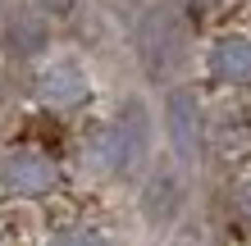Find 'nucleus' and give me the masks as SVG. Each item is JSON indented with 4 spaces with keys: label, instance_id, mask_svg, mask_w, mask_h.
Returning <instances> with one entry per match:
<instances>
[{
    "label": "nucleus",
    "instance_id": "nucleus-13",
    "mask_svg": "<svg viewBox=\"0 0 251 246\" xmlns=\"http://www.w3.org/2000/svg\"><path fill=\"white\" fill-rule=\"evenodd\" d=\"M178 246H187V242H178Z\"/></svg>",
    "mask_w": 251,
    "mask_h": 246
},
{
    "label": "nucleus",
    "instance_id": "nucleus-3",
    "mask_svg": "<svg viewBox=\"0 0 251 246\" xmlns=\"http://www.w3.org/2000/svg\"><path fill=\"white\" fill-rule=\"evenodd\" d=\"M165 128H169L174 155H178L183 164H192L201 155V146H205V119H201L197 91H187V87L169 91V100H165Z\"/></svg>",
    "mask_w": 251,
    "mask_h": 246
},
{
    "label": "nucleus",
    "instance_id": "nucleus-6",
    "mask_svg": "<svg viewBox=\"0 0 251 246\" xmlns=\"http://www.w3.org/2000/svg\"><path fill=\"white\" fill-rule=\"evenodd\" d=\"M114 133H119V146H124V173H132L146 160V146H151V119H146L142 100H128V105L119 110Z\"/></svg>",
    "mask_w": 251,
    "mask_h": 246
},
{
    "label": "nucleus",
    "instance_id": "nucleus-1",
    "mask_svg": "<svg viewBox=\"0 0 251 246\" xmlns=\"http://www.w3.org/2000/svg\"><path fill=\"white\" fill-rule=\"evenodd\" d=\"M137 55L151 78H169L183 64V23L169 9H151L137 27Z\"/></svg>",
    "mask_w": 251,
    "mask_h": 246
},
{
    "label": "nucleus",
    "instance_id": "nucleus-4",
    "mask_svg": "<svg viewBox=\"0 0 251 246\" xmlns=\"http://www.w3.org/2000/svg\"><path fill=\"white\" fill-rule=\"evenodd\" d=\"M55 182H60V169L41 151L23 146V151H9L5 160H0V187L14 192V196H46Z\"/></svg>",
    "mask_w": 251,
    "mask_h": 246
},
{
    "label": "nucleus",
    "instance_id": "nucleus-5",
    "mask_svg": "<svg viewBox=\"0 0 251 246\" xmlns=\"http://www.w3.org/2000/svg\"><path fill=\"white\" fill-rule=\"evenodd\" d=\"M205 68L224 87H251V37L247 32L219 37L210 46V55H205Z\"/></svg>",
    "mask_w": 251,
    "mask_h": 246
},
{
    "label": "nucleus",
    "instance_id": "nucleus-11",
    "mask_svg": "<svg viewBox=\"0 0 251 246\" xmlns=\"http://www.w3.org/2000/svg\"><path fill=\"white\" fill-rule=\"evenodd\" d=\"M183 5H187V14H197V19H201V14H210L219 0H183Z\"/></svg>",
    "mask_w": 251,
    "mask_h": 246
},
{
    "label": "nucleus",
    "instance_id": "nucleus-12",
    "mask_svg": "<svg viewBox=\"0 0 251 246\" xmlns=\"http://www.w3.org/2000/svg\"><path fill=\"white\" fill-rule=\"evenodd\" d=\"M41 9H50V14H69V9H73V0H41Z\"/></svg>",
    "mask_w": 251,
    "mask_h": 246
},
{
    "label": "nucleus",
    "instance_id": "nucleus-7",
    "mask_svg": "<svg viewBox=\"0 0 251 246\" xmlns=\"http://www.w3.org/2000/svg\"><path fill=\"white\" fill-rule=\"evenodd\" d=\"M183 205V182H178V173H169V169H155L151 178H146L142 187V214L151 224H169L174 214H178Z\"/></svg>",
    "mask_w": 251,
    "mask_h": 246
},
{
    "label": "nucleus",
    "instance_id": "nucleus-8",
    "mask_svg": "<svg viewBox=\"0 0 251 246\" xmlns=\"http://www.w3.org/2000/svg\"><path fill=\"white\" fill-rule=\"evenodd\" d=\"M82 164L96 173V178H110V173H124V146H119V133L110 128H100V133H92V141H87L82 151Z\"/></svg>",
    "mask_w": 251,
    "mask_h": 246
},
{
    "label": "nucleus",
    "instance_id": "nucleus-2",
    "mask_svg": "<svg viewBox=\"0 0 251 246\" xmlns=\"http://www.w3.org/2000/svg\"><path fill=\"white\" fill-rule=\"evenodd\" d=\"M32 96L41 105H50V110H78V105H87V96H92V82H87L78 60H50V64L37 68Z\"/></svg>",
    "mask_w": 251,
    "mask_h": 246
},
{
    "label": "nucleus",
    "instance_id": "nucleus-9",
    "mask_svg": "<svg viewBox=\"0 0 251 246\" xmlns=\"http://www.w3.org/2000/svg\"><path fill=\"white\" fill-rule=\"evenodd\" d=\"M5 32H9V50L23 55V60H27V55H37V50H46V41H50L46 37V23H41L37 14H14Z\"/></svg>",
    "mask_w": 251,
    "mask_h": 246
},
{
    "label": "nucleus",
    "instance_id": "nucleus-10",
    "mask_svg": "<svg viewBox=\"0 0 251 246\" xmlns=\"http://www.w3.org/2000/svg\"><path fill=\"white\" fill-rule=\"evenodd\" d=\"M50 246H105L96 233H87V228H69V233H60Z\"/></svg>",
    "mask_w": 251,
    "mask_h": 246
}]
</instances>
